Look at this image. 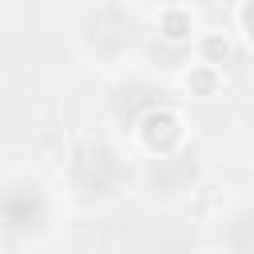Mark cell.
I'll list each match as a JSON object with an SVG mask.
<instances>
[{
  "mask_svg": "<svg viewBox=\"0 0 254 254\" xmlns=\"http://www.w3.org/2000/svg\"><path fill=\"white\" fill-rule=\"evenodd\" d=\"M123 179V163L111 147L103 143H91V147H79L71 155V187L87 198H103L119 187Z\"/></svg>",
  "mask_w": 254,
  "mask_h": 254,
  "instance_id": "3957f363",
  "label": "cell"
},
{
  "mask_svg": "<svg viewBox=\"0 0 254 254\" xmlns=\"http://www.w3.org/2000/svg\"><path fill=\"white\" fill-rule=\"evenodd\" d=\"M135 139L151 159H171L183 155L187 147V119L171 107V103H151L139 119H135Z\"/></svg>",
  "mask_w": 254,
  "mask_h": 254,
  "instance_id": "7a4b0ae2",
  "label": "cell"
},
{
  "mask_svg": "<svg viewBox=\"0 0 254 254\" xmlns=\"http://www.w3.org/2000/svg\"><path fill=\"white\" fill-rule=\"evenodd\" d=\"M218 83H222V71L202 67V64H190V71L183 75V87H187L190 95H214V91H218Z\"/></svg>",
  "mask_w": 254,
  "mask_h": 254,
  "instance_id": "8992f818",
  "label": "cell"
},
{
  "mask_svg": "<svg viewBox=\"0 0 254 254\" xmlns=\"http://www.w3.org/2000/svg\"><path fill=\"white\" fill-rule=\"evenodd\" d=\"M250 8H254V0H238V44H242V48L254 44V32H250Z\"/></svg>",
  "mask_w": 254,
  "mask_h": 254,
  "instance_id": "52a82bcc",
  "label": "cell"
},
{
  "mask_svg": "<svg viewBox=\"0 0 254 254\" xmlns=\"http://www.w3.org/2000/svg\"><path fill=\"white\" fill-rule=\"evenodd\" d=\"M194 56H198L202 67L222 71V67L234 60V40H230L226 32H202V36H194Z\"/></svg>",
  "mask_w": 254,
  "mask_h": 254,
  "instance_id": "277c9868",
  "label": "cell"
},
{
  "mask_svg": "<svg viewBox=\"0 0 254 254\" xmlns=\"http://www.w3.org/2000/svg\"><path fill=\"white\" fill-rule=\"evenodd\" d=\"M159 36L167 40V44H175V48H183V44H194V16H190V8H163L159 12Z\"/></svg>",
  "mask_w": 254,
  "mask_h": 254,
  "instance_id": "5b68a950",
  "label": "cell"
},
{
  "mask_svg": "<svg viewBox=\"0 0 254 254\" xmlns=\"http://www.w3.org/2000/svg\"><path fill=\"white\" fill-rule=\"evenodd\" d=\"M52 226V198L36 179H4L0 183V234L12 242L40 238Z\"/></svg>",
  "mask_w": 254,
  "mask_h": 254,
  "instance_id": "6da1fadb",
  "label": "cell"
}]
</instances>
